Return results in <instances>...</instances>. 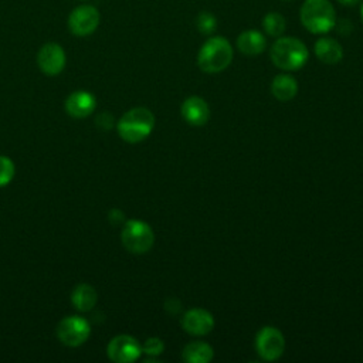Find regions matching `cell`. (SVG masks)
<instances>
[{"label": "cell", "instance_id": "9c48e42d", "mask_svg": "<svg viewBox=\"0 0 363 363\" xmlns=\"http://www.w3.org/2000/svg\"><path fill=\"white\" fill-rule=\"evenodd\" d=\"M106 353L112 362L130 363L140 356L142 346L133 336L118 335L109 342L106 347Z\"/></svg>", "mask_w": 363, "mask_h": 363}, {"label": "cell", "instance_id": "ffe728a7", "mask_svg": "<svg viewBox=\"0 0 363 363\" xmlns=\"http://www.w3.org/2000/svg\"><path fill=\"white\" fill-rule=\"evenodd\" d=\"M196 27L201 34H211L217 27V20L210 11H203L196 18Z\"/></svg>", "mask_w": 363, "mask_h": 363}, {"label": "cell", "instance_id": "7c38bea8", "mask_svg": "<svg viewBox=\"0 0 363 363\" xmlns=\"http://www.w3.org/2000/svg\"><path fill=\"white\" fill-rule=\"evenodd\" d=\"M182 116L191 126H203L210 119V108L201 96L193 95L184 99L182 105Z\"/></svg>", "mask_w": 363, "mask_h": 363}, {"label": "cell", "instance_id": "d6986e66", "mask_svg": "<svg viewBox=\"0 0 363 363\" xmlns=\"http://www.w3.org/2000/svg\"><path fill=\"white\" fill-rule=\"evenodd\" d=\"M285 18L282 14L279 13H268L265 14L264 20H262V28L265 30V33L271 37H281L282 33L285 31Z\"/></svg>", "mask_w": 363, "mask_h": 363}, {"label": "cell", "instance_id": "ba28073f", "mask_svg": "<svg viewBox=\"0 0 363 363\" xmlns=\"http://www.w3.org/2000/svg\"><path fill=\"white\" fill-rule=\"evenodd\" d=\"M101 20L99 11L89 4L74 9L68 17V28L74 35L85 37L92 34Z\"/></svg>", "mask_w": 363, "mask_h": 363}, {"label": "cell", "instance_id": "2e32d148", "mask_svg": "<svg viewBox=\"0 0 363 363\" xmlns=\"http://www.w3.org/2000/svg\"><path fill=\"white\" fill-rule=\"evenodd\" d=\"M271 92L275 99L281 102L291 101L298 92V82L289 74H279L272 79Z\"/></svg>", "mask_w": 363, "mask_h": 363}, {"label": "cell", "instance_id": "e0dca14e", "mask_svg": "<svg viewBox=\"0 0 363 363\" xmlns=\"http://www.w3.org/2000/svg\"><path fill=\"white\" fill-rule=\"evenodd\" d=\"M213 347L206 342H190L183 347L182 359L186 363H207L213 359Z\"/></svg>", "mask_w": 363, "mask_h": 363}, {"label": "cell", "instance_id": "d4e9b609", "mask_svg": "<svg viewBox=\"0 0 363 363\" xmlns=\"http://www.w3.org/2000/svg\"><path fill=\"white\" fill-rule=\"evenodd\" d=\"M340 4H343V6H354L356 3H359V0H337Z\"/></svg>", "mask_w": 363, "mask_h": 363}, {"label": "cell", "instance_id": "484cf974", "mask_svg": "<svg viewBox=\"0 0 363 363\" xmlns=\"http://www.w3.org/2000/svg\"><path fill=\"white\" fill-rule=\"evenodd\" d=\"M360 16H362V21H363V6H362V10H360Z\"/></svg>", "mask_w": 363, "mask_h": 363}, {"label": "cell", "instance_id": "8fae6325", "mask_svg": "<svg viewBox=\"0 0 363 363\" xmlns=\"http://www.w3.org/2000/svg\"><path fill=\"white\" fill-rule=\"evenodd\" d=\"M182 328L193 336H204L214 328L211 312L203 308H191L182 318Z\"/></svg>", "mask_w": 363, "mask_h": 363}, {"label": "cell", "instance_id": "5b68a950", "mask_svg": "<svg viewBox=\"0 0 363 363\" xmlns=\"http://www.w3.org/2000/svg\"><path fill=\"white\" fill-rule=\"evenodd\" d=\"M123 247L133 254L147 252L155 242V233L150 225L142 220H129L121 233Z\"/></svg>", "mask_w": 363, "mask_h": 363}, {"label": "cell", "instance_id": "603a6c76", "mask_svg": "<svg viewBox=\"0 0 363 363\" xmlns=\"http://www.w3.org/2000/svg\"><path fill=\"white\" fill-rule=\"evenodd\" d=\"M96 125L102 129H111L113 125V118L111 116L109 112H104L96 118Z\"/></svg>", "mask_w": 363, "mask_h": 363}, {"label": "cell", "instance_id": "30bf717a", "mask_svg": "<svg viewBox=\"0 0 363 363\" xmlns=\"http://www.w3.org/2000/svg\"><path fill=\"white\" fill-rule=\"evenodd\" d=\"M37 62L44 74L57 75L65 67V52L60 44L47 43L40 48L37 54Z\"/></svg>", "mask_w": 363, "mask_h": 363}, {"label": "cell", "instance_id": "3957f363", "mask_svg": "<svg viewBox=\"0 0 363 363\" xmlns=\"http://www.w3.org/2000/svg\"><path fill=\"white\" fill-rule=\"evenodd\" d=\"M299 17L302 26L312 34L329 33L336 26V10L329 0H305Z\"/></svg>", "mask_w": 363, "mask_h": 363}, {"label": "cell", "instance_id": "7a4b0ae2", "mask_svg": "<svg viewBox=\"0 0 363 363\" xmlns=\"http://www.w3.org/2000/svg\"><path fill=\"white\" fill-rule=\"evenodd\" d=\"M233 55V47L225 37H211L201 45L197 54V65L203 72L217 74L231 64Z\"/></svg>", "mask_w": 363, "mask_h": 363}, {"label": "cell", "instance_id": "52a82bcc", "mask_svg": "<svg viewBox=\"0 0 363 363\" xmlns=\"http://www.w3.org/2000/svg\"><path fill=\"white\" fill-rule=\"evenodd\" d=\"M91 335L89 323L79 316H67L57 326V336L65 346H79Z\"/></svg>", "mask_w": 363, "mask_h": 363}, {"label": "cell", "instance_id": "5bb4252c", "mask_svg": "<svg viewBox=\"0 0 363 363\" xmlns=\"http://www.w3.org/2000/svg\"><path fill=\"white\" fill-rule=\"evenodd\" d=\"M315 55L323 64H337L343 58L342 45L330 37H322L315 43Z\"/></svg>", "mask_w": 363, "mask_h": 363}, {"label": "cell", "instance_id": "9a60e30c", "mask_svg": "<svg viewBox=\"0 0 363 363\" xmlns=\"http://www.w3.org/2000/svg\"><path fill=\"white\" fill-rule=\"evenodd\" d=\"M237 47L242 54L252 57L261 54L265 50L267 40L262 33L257 30H247L238 35Z\"/></svg>", "mask_w": 363, "mask_h": 363}, {"label": "cell", "instance_id": "277c9868", "mask_svg": "<svg viewBox=\"0 0 363 363\" xmlns=\"http://www.w3.org/2000/svg\"><path fill=\"white\" fill-rule=\"evenodd\" d=\"M155 128V116L147 108H133L122 115L116 129L119 136L129 143L146 139Z\"/></svg>", "mask_w": 363, "mask_h": 363}, {"label": "cell", "instance_id": "44dd1931", "mask_svg": "<svg viewBox=\"0 0 363 363\" xmlns=\"http://www.w3.org/2000/svg\"><path fill=\"white\" fill-rule=\"evenodd\" d=\"M14 176V163L10 157L0 155V187L11 182Z\"/></svg>", "mask_w": 363, "mask_h": 363}, {"label": "cell", "instance_id": "cb8c5ba5", "mask_svg": "<svg viewBox=\"0 0 363 363\" xmlns=\"http://www.w3.org/2000/svg\"><path fill=\"white\" fill-rule=\"evenodd\" d=\"M123 220H125V214L121 210L113 208L109 211V221L112 224H121V223H123Z\"/></svg>", "mask_w": 363, "mask_h": 363}, {"label": "cell", "instance_id": "6da1fadb", "mask_svg": "<svg viewBox=\"0 0 363 363\" xmlns=\"http://www.w3.org/2000/svg\"><path fill=\"white\" fill-rule=\"evenodd\" d=\"M269 55L275 67L284 71H296L306 64L309 51L296 37H278L271 47Z\"/></svg>", "mask_w": 363, "mask_h": 363}, {"label": "cell", "instance_id": "4fadbf2b", "mask_svg": "<svg viewBox=\"0 0 363 363\" xmlns=\"http://www.w3.org/2000/svg\"><path fill=\"white\" fill-rule=\"evenodd\" d=\"M95 96L86 91H75L65 101V111L74 118H86L95 109Z\"/></svg>", "mask_w": 363, "mask_h": 363}, {"label": "cell", "instance_id": "8992f818", "mask_svg": "<svg viewBox=\"0 0 363 363\" xmlns=\"http://www.w3.org/2000/svg\"><path fill=\"white\" fill-rule=\"evenodd\" d=\"M255 349L262 360L274 362L279 359L285 350V339L279 329L264 326L255 335Z\"/></svg>", "mask_w": 363, "mask_h": 363}, {"label": "cell", "instance_id": "7402d4cb", "mask_svg": "<svg viewBox=\"0 0 363 363\" xmlns=\"http://www.w3.org/2000/svg\"><path fill=\"white\" fill-rule=\"evenodd\" d=\"M164 349L163 342L159 337H149L142 346V352L149 356H159Z\"/></svg>", "mask_w": 363, "mask_h": 363}, {"label": "cell", "instance_id": "ac0fdd59", "mask_svg": "<svg viewBox=\"0 0 363 363\" xmlns=\"http://www.w3.org/2000/svg\"><path fill=\"white\" fill-rule=\"evenodd\" d=\"M96 298H98L96 291L94 289V286H91L88 284L77 285L71 294L72 305L81 312L91 311L96 303Z\"/></svg>", "mask_w": 363, "mask_h": 363}]
</instances>
